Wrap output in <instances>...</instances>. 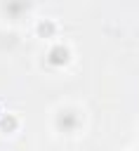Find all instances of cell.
Masks as SVG:
<instances>
[{"label": "cell", "mask_w": 139, "mask_h": 151, "mask_svg": "<svg viewBox=\"0 0 139 151\" xmlns=\"http://www.w3.org/2000/svg\"><path fill=\"white\" fill-rule=\"evenodd\" d=\"M52 33H54V24H52V21H40V24H38V35L49 38Z\"/></svg>", "instance_id": "cell-5"}, {"label": "cell", "mask_w": 139, "mask_h": 151, "mask_svg": "<svg viewBox=\"0 0 139 151\" xmlns=\"http://www.w3.org/2000/svg\"><path fill=\"white\" fill-rule=\"evenodd\" d=\"M0 116H2V113H0Z\"/></svg>", "instance_id": "cell-6"}, {"label": "cell", "mask_w": 139, "mask_h": 151, "mask_svg": "<svg viewBox=\"0 0 139 151\" xmlns=\"http://www.w3.org/2000/svg\"><path fill=\"white\" fill-rule=\"evenodd\" d=\"M68 59H71V52H68V47H64V45H54V47L47 52V61H49L52 66H64V64H68Z\"/></svg>", "instance_id": "cell-3"}, {"label": "cell", "mask_w": 139, "mask_h": 151, "mask_svg": "<svg viewBox=\"0 0 139 151\" xmlns=\"http://www.w3.org/2000/svg\"><path fill=\"white\" fill-rule=\"evenodd\" d=\"M28 9H31V0H2V14L12 21L24 19Z\"/></svg>", "instance_id": "cell-2"}, {"label": "cell", "mask_w": 139, "mask_h": 151, "mask_svg": "<svg viewBox=\"0 0 139 151\" xmlns=\"http://www.w3.org/2000/svg\"><path fill=\"white\" fill-rule=\"evenodd\" d=\"M78 125H80V116H78L75 109H64V111L57 113V127H59V132H66V134L75 132Z\"/></svg>", "instance_id": "cell-1"}, {"label": "cell", "mask_w": 139, "mask_h": 151, "mask_svg": "<svg viewBox=\"0 0 139 151\" xmlns=\"http://www.w3.org/2000/svg\"><path fill=\"white\" fill-rule=\"evenodd\" d=\"M16 125H19V123H16L14 116H9V113H7V116H0V130H2V132H14Z\"/></svg>", "instance_id": "cell-4"}]
</instances>
